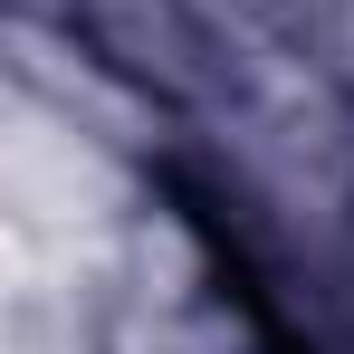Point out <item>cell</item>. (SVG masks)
Returning <instances> with one entry per match:
<instances>
[{
	"label": "cell",
	"instance_id": "6da1fadb",
	"mask_svg": "<svg viewBox=\"0 0 354 354\" xmlns=\"http://www.w3.org/2000/svg\"><path fill=\"white\" fill-rule=\"evenodd\" d=\"M163 182H173V201H182V221H192V239L211 249L221 288L239 297V316H249V335H259V354H316V345H306V335L288 326V306H278V288H268V268L249 259V239H239L230 221H221V201H211V192H201L192 173H163Z\"/></svg>",
	"mask_w": 354,
	"mask_h": 354
}]
</instances>
